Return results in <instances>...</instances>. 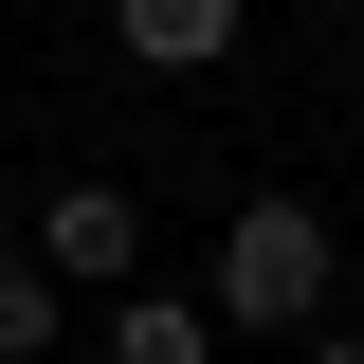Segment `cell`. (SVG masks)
<instances>
[{
	"label": "cell",
	"mask_w": 364,
	"mask_h": 364,
	"mask_svg": "<svg viewBox=\"0 0 364 364\" xmlns=\"http://www.w3.org/2000/svg\"><path fill=\"white\" fill-rule=\"evenodd\" d=\"M328 200H291V182H255L219 219V291H200V328H255V346H310L328 328Z\"/></svg>",
	"instance_id": "1"
},
{
	"label": "cell",
	"mask_w": 364,
	"mask_h": 364,
	"mask_svg": "<svg viewBox=\"0 0 364 364\" xmlns=\"http://www.w3.org/2000/svg\"><path fill=\"white\" fill-rule=\"evenodd\" d=\"M18 255H37L55 291H109V273H146V200H128V182H55Z\"/></svg>",
	"instance_id": "2"
},
{
	"label": "cell",
	"mask_w": 364,
	"mask_h": 364,
	"mask_svg": "<svg viewBox=\"0 0 364 364\" xmlns=\"http://www.w3.org/2000/svg\"><path fill=\"white\" fill-rule=\"evenodd\" d=\"M91 18H109V55H128V73H219L237 37H255V0H91Z\"/></svg>",
	"instance_id": "3"
},
{
	"label": "cell",
	"mask_w": 364,
	"mask_h": 364,
	"mask_svg": "<svg viewBox=\"0 0 364 364\" xmlns=\"http://www.w3.org/2000/svg\"><path fill=\"white\" fill-rule=\"evenodd\" d=\"M109 364H219L200 291H109Z\"/></svg>",
	"instance_id": "4"
},
{
	"label": "cell",
	"mask_w": 364,
	"mask_h": 364,
	"mask_svg": "<svg viewBox=\"0 0 364 364\" xmlns=\"http://www.w3.org/2000/svg\"><path fill=\"white\" fill-rule=\"evenodd\" d=\"M55 310H73V291H55L18 237H0V364H55Z\"/></svg>",
	"instance_id": "5"
},
{
	"label": "cell",
	"mask_w": 364,
	"mask_h": 364,
	"mask_svg": "<svg viewBox=\"0 0 364 364\" xmlns=\"http://www.w3.org/2000/svg\"><path fill=\"white\" fill-rule=\"evenodd\" d=\"M273 364H364V346H346V328H310V346H273Z\"/></svg>",
	"instance_id": "6"
},
{
	"label": "cell",
	"mask_w": 364,
	"mask_h": 364,
	"mask_svg": "<svg viewBox=\"0 0 364 364\" xmlns=\"http://www.w3.org/2000/svg\"><path fill=\"white\" fill-rule=\"evenodd\" d=\"M310 18H364V0H310Z\"/></svg>",
	"instance_id": "7"
}]
</instances>
